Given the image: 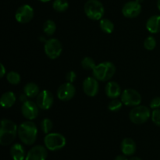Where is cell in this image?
Listing matches in <instances>:
<instances>
[{"label": "cell", "instance_id": "obj_1", "mask_svg": "<svg viewBox=\"0 0 160 160\" xmlns=\"http://www.w3.org/2000/svg\"><path fill=\"white\" fill-rule=\"evenodd\" d=\"M18 134V127L13 121L2 119L0 128V144L2 146L11 145Z\"/></svg>", "mask_w": 160, "mask_h": 160}, {"label": "cell", "instance_id": "obj_2", "mask_svg": "<svg viewBox=\"0 0 160 160\" xmlns=\"http://www.w3.org/2000/svg\"><path fill=\"white\" fill-rule=\"evenodd\" d=\"M18 136L24 145H33L38 136V128L35 123L31 120L22 123L18 127Z\"/></svg>", "mask_w": 160, "mask_h": 160}, {"label": "cell", "instance_id": "obj_3", "mask_svg": "<svg viewBox=\"0 0 160 160\" xmlns=\"http://www.w3.org/2000/svg\"><path fill=\"white\" fill-rule=\"evenodd\" d=\"M116 73V67L112 62L106 61L97 64L92 70L94 78L98 81H109Z\"/></svg>", "mask_w": 160, "mask_h": 160}, {"label": "cell", "instance_id": "obj_4", "mask_svg": "<svg viewBox=\"0 0 160 160\" xmlns=\"http://www.w3.org/2000/svg\"><path fill=\"white\" fill-rule=\"evenodd\" d=\"M85 15L90 20H100L105 14V8L99 0H88L84 6Z\"/></svg>", "mask_w": 160, "mask_h": 160}, {"label": "cell", "instance_id": "obj_5", "mask_svg": "<svg viewBox=\"0 0 160 160\" xmlns=\"http://www.w3.org/2000/svg\"><path fill=\"white\" fill-rule=\"evenodd\" d=\"M152 112H150L149 108L146 106H139L133 107L129 113L130 120L133 123L137 125L143 124L146 123L148 119L151 117Z\"/></svg>", "mask_w": 160, "mask_h": 160}, {"label": "cell", "instance_id": "obj_6", "mask_svg": "<svg viewBox=\"0 0 160 160\" xmlns=\"http://www.w3.org/2000/svg\"><path fill=\"white\" fill-rule=\"evenodd\" d=\"M44 143L47 149L57 151L65 147L67 140L60 133H48L44 138Z\"/></svg>", "mask_w": 160, "mask_h": 160}, {"label": "cell", "instance_id": "obj_7", "mask_svg": "<svg viewBox=\"0 0 160 160\" xmlns=\"http://www.w3.org/2000/svg\"><path fill=\"white\" fill-rule=\"evenodd\" d=\"M120 100L125 106L135 107L142 103V95L135 89L128 88L121 93Z\"/></svg>", "mask_w": 160, "mask_h": 160}, {"label": "cell", "instance_id": "obj_8", "mask_svg": "<svg viewBox=\"0 0 160 160\" xmlns=\"http://www.w3.org/2000/svg\"><path fill=\"white\" fill-rule=\"evenodd\" d=\"M45 53L49 59H56L60 56L62 52V45L57 38L48 39L44 45Z\"/></svg>", "mask_w": 160, "mask_h": 160}, {"label": "cell", "instance_id": "obj_9", "mask_svg": "<svg viewBox=\"0 0 160 160\" xmlns=\"http://www.w3.org/2000/svg\"><path fill=\"white\" fill-rule=\"evenodd\" d=\"M34 9L28 4H23L17 9L15 18L18 23H28L31 21L34 17Z\"/></svg>", "mask_w": 160, "mask_h": 160}, {"label": "cell", "instance_id": "obj_10", "mask_svg": "<svg viewBox=\"0 0 160 160\" xmlns=\"http://www.w3.org/2000/svg\"><path fill=\"white\" fill-rule=\"evenodd\" d=\"M54 102V96L52 93L48 90H43L40 92L36 97V103L39 109L42 110H48L52 106Z\"/></svg>", "mask_w": 160, "mask_h": 160}, {"label": "cell", "instance_id": "obj_11", "mask_svg": "<svg viewBox=\"0 0 160 160\" xmlns=\"http://www.w3.org/2000/svg\"><path fill=\"white\" fill-rule=\"evenodd\" d=\"M76 94V88L72 83L66 82L61 84L57 90V97L59 100L67 102L71 100Z\"/></svg>", "mask_w": 160, "mask_h": 160}, {"label": "cell", "instance_id": "obj_12", "mask_svg": "<svg viewBox=\"0 0 160 160\" xmlns=\"http://www.w3.org/2000/svg\"><path fill=\"white\" fill-rule=\"evenodd\" d=\"M142 5L137 1H129L123 5L122 13L127 18H135L140 15L142 12Z\"/></svg>", "mask_w": 160, "mask_h": 160}, {"label": "cell", "instance_id": "obj_13", "mask_svg": "<svg viewBox=\"0 0 160 160\" xmlns=\"http://www.w3.org/2000/svg\"><path fill=\"white\" fill-rule=\"evenodd\" d=\"M38 106L31 100L23 102L21 106V112L23 117L28 120H33L38 115Z\"/></svg>", "mask_w": 160, "mask_h": 160}, {"label": "cell", "instance_id": "obj_14", "mask_svg": "<svg viewBox=\"0 0 160 160\" xmlns=\"http://www.w3.org/2000/svg\"><path fill=\"white\" fill-rule=\"evenodd\" d=\"M83 91L89 97H95L99 90L98 81L94 77H88L83 81Z\"/></svg>", "mask_w": 160, "mask_h": 160}, {"label": "cell", "instance_id": "obj_15", "mask_svg": "<svg viewBox=\"0 0 160 160\" xmlns=\"http://www.w3.org/2000/svg\"><path fill=\"white\" fill-rule=\"evenodd\" d=\"M48 156L47 148L42 145H35L32 147L28 154L25 160H45Z\"/></svg>", "mask_w": 160, "mask_h": 160}, {"label": "cell", "instance_id": "obj_16", "mask_svg": "<svg viewBox=\"0 0 160 160\" xmlns=\"http://www.w3.org/2000/svg\"><path fill=\"white\" fill-rule=\"evenodd\" d=\"M105 92L107 97H109L111 99L117 98L119 96L121 95V88H120V84L116 81H109L106 84L105 88Z\"/></svg>", "mask_w": 160, "mask_h": 160}, {"label": "cell", "instance_id": "obj_17", "mask_svg": "<svg viewBox=\"0 0 160 160\" xmlns=\"http://www.w3.org/2000/svg\"><path fill=\"white\" fill-rule=\"evenodd\" d=\"M137 145L135 142L130 138H126L121 142V151L127 156H132L135 153Z\"/></svg>", "mask_w": 160, "mask_h": 160}, {"label": "cell", "instance_id": "obj_18", "mask_svg": "<svg viewBox=\"0 0 160 160\" xmlns=\"http://www.w3.org/2000/svg\"><path fill=\"white\" fill-rule=\"evenodd\" d=\"M146 29L151 34L160 32V15L152 16L146 22Z\"/></svg>", "mask_w": 160, "mask_h": 160}, {"label": "cell", "instance_id": "obj_19", "mask_svg": "<svg viewBox=\"0 0 160 160\" xmlns=\"http://www.w3.org/2000/svg\"><path fill=\"white\" fill-rule=\"evenodd\" d=\"M17 101V97L16 95L12 92H6L2 95L0 98V102L1 106L5 109H9L11 108Z\"/></svg>", "mask_w": 160, "mask_h": 160}, {"label": "cell", "instance_id": "obj_20", "mask_svg": "<svg viewBox=\"0 0 160 160\" xmlns=\"http://www.w3.org/2000/svg\"><path fill=\"white\" fill-rule=\"evenodd\" d=\"M10 156L13 160H24L25 150L23 145L19 143H16L10 148Z\"/></svg>", "mask_w": 160, "mask_h": 160}, {"label": "cell", "instance_id": "obj_21", "mask_svg": "<svg viewBox=\"0 0 160 160\" xmlns=\"http://www.w3.org/2000/svg\"><path fill=\"white\" fill-rule=\"evenodd\" d=\"M23 92L28 98H35L40 93V90L37 84L34 82H29L23 88Z\"/></svg>", "mask_w": 160, "mask_h": 160}, {"label": "cell", "instance_id": "obj_22", "mask_svg": "<svg viewBox=\"0 0 160 160\" xmlns=\"http://www.w3.org/2000/svg\"><path fill=\"white\" fill-rule=\"evenodd\" d=\"M99 27L106 34H111L114 31V23L107 18H102L99 20Z\"/></svg>", "mask_w": 160, "mask_h": 160}, {"label": "cell", "instance_id": "obj_23", "mask_svg": "<svg viewBox=\"0 0 160 160\" xmlns=\"http://www.w3.org/2000/svg\"><path fill=\"white\" fill-rule=\"evenodd\" d=\"M52 8L56 12H63L68 9L69 2L67 0H54Z\"/></svg>", "mask_w": 160, "mask_h": 160}, {"label": "cell", "instance_id": "obj_24", "mask_svg": "<svg viewBox=\"0 0 160 160\" xmlns=\"http://www.w3.org/2000/svg\"><path fill=\"white\" fill-rule=\"evenodd\" d=\"M56 31V24L52 20H47L43 24V32L46 35L52 36Z\"/></svg>", "mask_w": 160, "mask_h": 160}, {"label": "cell", "instance_id": "obj_25", "mask_svg": "<svg viewBox=\"0 0 160 160\" xmlns=\"http://www.w3.org/2000/svg\"><path fill=\"white\" fill-rule=\"evenodd\" d=\"M6 80L8 82L13 85H17L20 83L21 78L20 75L16 71H10L6 74Z\"/></svg>", "mask_w": 160, "mask_h": 160}, {"label": "cell", "instance_id": "obj_26", "mask_svg": "<svg viewBox=\"0 0 160 160\" xmlns=\"http://www.w3.org/2000/svg\"><path fill=\"white\" fill-rule=\"evenodd\" d=\"M96 65L95 60L88 56H86L81 60V67L85 70H93Z\"/></svg>", "mask_w": 160, "mask_h": 160}, {"label": "cell", "instance_id": "obj_27", "mask_svg": "<svg viewBox=\"0 0 160 160\" xmlns=\"http://www.w3.org/2000/svg\"><path fill=\"white\" fill-rule=\"evenodd\" d=\"M41 129H42V132L45 133V134H48L50 133V131H52L53 127L52 121L50 119L48 118H45L42 120L41 122Z\"/></svg>", "mask_w": 160, "mask_h": 160}, {"label": "cell", "instance_id": "obj_28", "mask_svg": "<svg viewBox=\"0 0 160 160\" xmlns=\"http://www.w3.org/2000/svg\"><path fill=\"white\" fill-rule=\"evenodd\" d=\"M123 103L122 102L121 100H119L117 98H114L109 102V105H108V109L111 112H117L120 110L123 106Z\"/></svg>", "mask_w": 160, "mask_h": 160}, {"label": "cell", "instance_id": "obj_29", "mask_svg": "<svg viewBox=\"0 0 160 160\" xmlns=\"http://www.w3.org/2000/svg\"><path fill=\"white\" fill-rule=\"evenodd\" d=\"M156 39L153 36H148L145 38V42H144V47L145 49L148 50V51H152L156 48Z\"/></svg>", "mask_w": 160, "mask_h": 160}, {"label": "cell", "instance_id": "obj_30", "mask_svg": "<svg viewBox=\"0 0 160 160\" xmlns=\"http://www.w3.org/2000/svg\"><path fill=\"white\" fill-rule=\"evenodd\" d=\"M151 118H152V122L154 123V124L160 128V109H153V111L152 112Z\"/></svg>", "mask_w": 160, "mask_h": 160}, {"label": "cell", "instance_id": "obj_31", "mask_svg": "<svg viewBox=\"0 0 160 160\" xmlns=\"http://www.w3.org/2000/svg\"><path fill=\"white\" fill-rule=\"evenodd\" d=\"M77 79V74L73 70H70V71L67 72V74H66V81L67 82H70L73 84Z\"/></svg>", "mask_w": 160, "mask_h": 160}, {"label": "cell", "instance_id": "obj_32", "mask_svg": "<svg viewBox=\"0 0 160 160\" xmlns=\"http://www.w3.org/2000/svg\"><path fill=\"white\" fill-rule=\"evenodd\" d=\"M150 108L152 109L160 108V97H155L150 102Z\"/></svg>", "mask_w": 160, "mask_h": 160}, {"label": "cell", "instance_id": "obj_33", "mask_svg": "<svg viewBox=\"0 0 160 160\" xmlns=\"http://www.w3.org/2000/svg\"><path fill=\"white\" fill-rule=\"evenodd\" d=\"M0 67H1V72H0V77L1 78H2L5 75H6V67H4L2 63L0 64Z\"/></svg>", "mask_w": 160, "mask_h": 160}, {"label": "cell", "instance_id": "obj_34", "mask_svg": "<svg viewBox=\"0 0 160 160\" xmlns=\"http://www.w3.org/2000/svg\"><path fill=\"white\" fill-rule=\"evenodd\" d=\"M126 156H125V155H119V156H117V157L115 158L114 160H128Z\"/></svg>", "mask_w": 160, "mask_h": 160}, {"label": "cell", "instance_id": "obj_35", "mask_svg": "<svg viewBox=\"0 0 160 160\" xmlns=\"http://www.w3.org/2000/svg\"><path fill=\"white\" fill-rule=\"evenodd\" d=\"M130 160H142V159L139 157H132Z\"/></svg>", "mask_w": 160, "mask_h": 160}, {"label": "cell", "instance_id": "obj_36", "mask_svg": "<svg viewBox=\"0 0 160 160\" xmlns=\"http://www.w3.org/2000/svg\"><path fill=\"white\" fill-rule=\"evenodd\" d=\"M157 7L159 9V10L160 11V0H158L157 1Z\"/></svg>", "mask_w": 160, "mask_h": 160}, {"label": "cell", "instance_id": "obj_37", "mask_svg": "<svg viewBox=\"0 0 160 160\" xmlns=\"http://www.w3.org/2000/svg\"><path fill=\"white\" fill-rule=\"evenodd\" d=\"M38 1L42 2H50L51 0H38Z\"/></svg>", "mask_w": 160, "mask_h": 160}, {"label": "cell", "instance_id": "obj_38", "mask_svg": "<svg viewBox=\"0 0 160 160\" xmlns=\"http://www.w3.org/2000/svg\"><path fill=\"white\" fill-rule=\"evenodd\" d=\"M135 1H137L138 2H139V3H141V4H142V3L143 2L145 1V0H135Z\"/></svg>", "mask_w": 160, "mask_h": 160}]
</instances>
